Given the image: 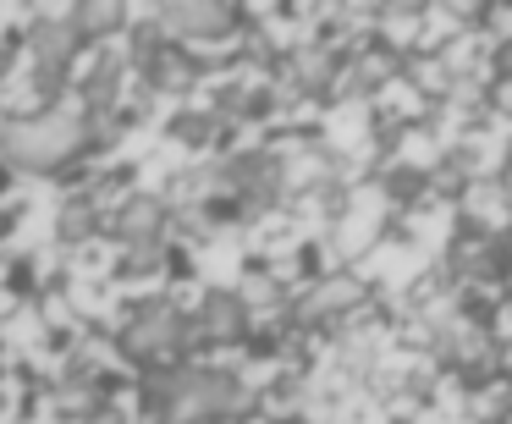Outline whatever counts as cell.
<instances>
[{"label": "cell", "mask_w": 512, "mask_h": 424, "mask_svg": "<svg viewBox=\"0 0 512 424\" xmlns=\"http://www.w3.org/2000/svg\"><path fill=\"white\" fill-rule=\"evenodd\" d=\"M144 397L155 402L166 424H210L248 408V386L226 369H171V375L149 380Z\"/></svg>", "instance_id": "6da1fadb"}, {"label": "cell", "mask_w": 512, "mask_h": 424, "mask_svg": "<svg viewBox=\"0 0 512 424\" xmlns=\"http://www.w3.org/2000/svg\"><path fill=\"white\" fill-rule=\"evenodd\" d=\"M83 144H89V116L83 111H45V116L17 122L6 149H12V160L23 171H61L67 160L83 155Z\"/></svg>", "instance_id": "7a4b0ae2"}, {"label": "cell", "mask_w": 512, "mask_h": 424, "mask_svg": "<svg viewBox=\"0 0 512 424\" xmlns=\"http://www.w3.org/2000/svg\"><path fill=\"white\" fill-rule=\"evenodd\" d=\"M193 342V320H182L177 309H149V314H138L133 325H127V336H122V347H127V358H138V364H155V358H171V353H182V347Z\"/></svg>", "instance_id": "3957f363"}, {"label": "cell", "mask_w": 512, "mask_h": 424, "mask_svg": "<svg viewBox=\"0 0 512 424\" xmlns=\"http://www.w3.org/2000/svg\"><path fill=\"white\" fill-rule=\"evenodd\" d=\"M78 45H83L78 17H39L34 34H28V50H34V61L45 72H61L72 56H78Z\"/></svg>", "instance_id": "277c9868"}, {"label": "cell", "mask_w": 512, "mask_h": 424, "mask_svg": "<svg viewBox=\"0 0 512 424\" xmlns=\"http://www.w3.org/2000/svg\"><path fill=\"white\" fill-rule=\"evenodd\" d=\"M160 232H166V204L160 199H127L116 215V237H122L133 254H155Z\"/></svg>", "instance_id": "5b68a950"}, {"label": "cell", "mask_w": 512, "mask_h": 424, "mask_svg": "<svg viewBox=\"0 0 512 424\" xmlns=\"http://www.w3.org/2000/svg\"><path fill=\"white\" fill-rule=\"evenodd\" d=\"M243 325H248V309H243V298H237V292H226V287L204 292L199 331L210 336V342H237V336H243Z\"/></svg>", "instance_id": "8992f818"}, {"label": "cell", "mask_w": 512, "mask_h": 424, "mask_svg": "<svg viewBox=\"0 0 512 424\" xmlns=\"http://www.w3.org/2000/svg\"><path fill=\"white\" fill-rule=\"evenodd\" d=\"M171 28H177V34H226V28L237 23V12L232 6H171Z\"/></svg>", "instance_id": "52a82bcc"}, {"label": "cell", "mask_w": 512, "mask_h": 424, "mask_svg": "<svg viewBox=\"0 0 512 424\" xmlns=\"http://www.w3.org/2000/svg\"><path fill=\"white\" fill-rule=\"evenodd\" d=\"M353 303H364V287L342 276V281H325V287L314 292L309 303H303V314H309V320H320V314H325V320H331V314H347V309H353Z\"/></svg>", "instance_id": "ba28073f"}, {"label": "cell", "mask_w": 512, "mask_h": 424, "mask_svg": "<svg viewBox=\"0 0 512 424\" xmlns=\"http://www.w3.org/2000/svg\"><path fill=\"white\" fill-rule=\"evenodd\" d=\"M144 72H149V83H155V89H188V83H193V67L177 56V50H155Z\"/></svg>", "instance_id": "9c48e42d"}, {"label": "cell", "mask_w": 512, "mask_h": 424, "mask_svg": "<svg viewBox=\"0 0 512 424\" xmlns=\"http://www.w3.org/2000/svg\"><path fill=\"white\" fill-rule=\"evenodd\" d=\"M116 78H122V61H100V67L89 72V83H83V105H89V111H105V105L116 100Z\"/></svg>", "instance_id": "30bf717a"}, {"label": "cell", "mask_w": 512, "mask_h": 424, "mask_svg": "<svg viewBox=\"0 0 512 424\" xmlns=\"http://www.w3.org/2000/svg\"><path fill=\"white\" fill-rule=\"evenodd\" d=\"M380 215H386L380 204H358V210H353V221L342 226V248H347V254H353V248H364L358 237H375V232H380Z\"/></svg>", "instance_id": "8fae6325"}, {"label": "cell", "mask_w": 512, "mask_h": 424, "mask_svg": "<svg viewBox=\"0 0 512 424\" xmlns=\"http://www.w3.org/2000/svg\"><path fill=\"white\" fill-rule=\"evenodd\" d=\"M78 28L83 34H111V28H122V6H78Z\"/></svg>", "instance_id": "7c38bea8"}, {"label": "cell", "mask_w": 512, "mask_h": 424, "mask_svg": "<svg viewBox=\"0 0 512 424\" xmlns=\"http://www.w3.org/2000/svg\"><path fill=\"white\" fill-rule=\"evenodd\" d=\"M89 226H94L89 204H67V210H61V243H83V237H89Z\"/></svg>", "instance_id": "4fadbf2b"}, {"label": "cell", "mask_w": 512, "mask_h": 424, "mask_svg": "<svg viewBox=\"0 0 512 424\" xmlns=\"http://www.w3.org/2000/svg\"><path fill=\"white\" fill-rule=\"evenodd\" d=\"M496 67H501V78H512V39H501V50H496Z\"/></svg>", "instance_id": "5bb4252c"}, {"label": "cell", "mask_w": 512, "mask_h": 424, "mask_svg": "<svg viewBox=\"0 0 512 424\" xmlns=\"http://www.w3.org/2000/svg\"><path fill=\"white\" fill-rule=\"evenodd\" d=\"M496 105H501V111H512V78L496 83Z\"/></svg>", "instance_id": "9a60e30c"}, {"label": "cell", "mask_w": 512, "mask_h": 424, "mask_svg": "<svg viewBox=\"0 0 512 424\" xmlns=\"http://www.w3.org/2000/svg\"><path fill=\"white\" fill-rule=\"evenodd\" d=\"M12 133H17V127H12V116L0 111V144H12Z\"/></svg>", "instance_id": "2e32d148"}, {"label": "cell", "mask_w": 512, "mask_h": 424, "mask_svg": "<svg viewBox=\"0 0 512 424\" xmlns=\"http://www.w3.org/2000/svg\"><path fill=\"white\" fill-rule=\"evenodd\" d=\"M501 182H507V193H512V160H507V171H501Z\"/></svg>", "instance_id": "e0dca14e"}]
</instances>
